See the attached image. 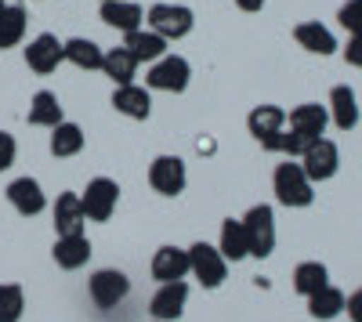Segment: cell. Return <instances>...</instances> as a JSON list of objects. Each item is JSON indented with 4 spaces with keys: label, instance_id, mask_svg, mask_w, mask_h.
Segmentation results:
<instances>
[{
    "label": "cell",
    "instance_id": "7a4b0ae2",
    "mask_svg": "<svg viewBox=\"0 0 362 322\" xmlns=\"http://www.w3.org/2000/svg\"><path fill=\"white\" fill-rule=\"evenodd\" d=\"M189 80H192V66H189V58H181V54H163L160 62H153L145 73L148 91H167V95H181L189 87Z\"/></svg>",
    "mask_w": 362,
    "mask_h": 322
},
{
    "label": "cell",
    "instance_id": "484cf974",
    "mask_svg": "<svg viewBox=\"0 0 362 322\" xmlns=\"http://www.w3.org/2000/svg\"><path fill=\"white\" fill-rule=\"evenodd\" d=\"M218 250H221V257L225 261H243V257H250V246H247V232H243V221H221V243H218Z\"/></svg>",
    "mask_w": 362,
    "mask_h": 322
},
{
    "label": "cell",
    "instance_id": "5b68a950",
    "mask_svg": "<svg viewBox=\"0 0 362 322\" xmlns=\"http://www.w3.org/2000/svg\"><path fill=\"white\" fill-rule=\"evenodd\" d=\"M243 232H247L250 257H268L272 250H276V214H272L268 203H257V207L247 210Z\"/></svg>",
    "mask_w": 362,
    "mask_h": 322
},
{
    "label": "cell",
    "instance_id": "ffe728a7",
    "mask_svg": "<svg viewBox=\"0 0 362 322\" xmlns=\"http://www.w3.org/2000/svg\"><path fill=\"white\" fill-rule=\"evenodd\" d=\"M98 15L109 29H119V33H134V29L145 25V11L134 4V0H112V4H102Z\"/></svg>",
    "mask_w": 362,
    "mask_h": 322
},
{
    "label": "cell",
    "instance_id": "cb8c5ba5",
    "mask_svg": "<svg viewBox=\"0 0 362 322\" xmlns=\"http://www.w3.org/2000/svg\"><path fill=\"white\" fill-rule=\"evenodd\" d=\"M293 40L305 47V51H312V54H334V51H337L334 33H329L322 22H300V25L293 29Z\"/></svg>",
    "mask_w": 362,
    "mask_h": 322
},
{
    "label": "cell",
    "instance_id": "2e32d148",
    "mask_svg": "<svg viewBox=\"0 0 362 322\" xmlns=\"http://www.w3.org/2000/svg\"><path fill=\"white\" fill-rule=\"evenodd\" d=\"M189 275V250L181 246H160L153 257V279L156 282H181Z\"/></svg>",
    "mask_w": 362,
    "mask_h": 322
},
{
    "label": "cell",
    "instance_id": "d4e9b609",
    "mask_svg": "<svg viewBox=\"0 0 362 322\" xmlns=\"http://www.w3.org/2000/svg\"><path fill=\"white\" fill-rule=\"evenodd\" d=\"M25 120L33 124V127H58V124L66 120V116H62V105H58V95H51V91H37L33 102H29Z\"/></svg>",
    "mask_w": 362,
    "mask_h": 322
},
{
    "label": "cell",
    "instance_id": "836d02e7",
    "mask_svg": "<svg viewBox=\"0 0 362 322\" xmlns=\"http://www.w3.org/2000/svg\"><path fill=\"white\" fill-rule=\"evenodd\" d=\"M344 58H348V66L362 69V33L348 40V47H344Z\"/></svg>",
    "mask_w": 362,
    "mask_h": 322
},
{
    "label": "cell",
    "instance_id": "8992f818",
    "mask_svg": "<svg viewBox=\"0 0 362 322\" xmlns=\"http://www.w3.org/2000/svg\"><path fill=\"white\" fill-rule=\"evenodd\" d=\"M247 127H250L254 141H261V149L279 153V138L286 131V112L279 105H257L247 116Z\"/></svg>",
    "mask_w": 362,
    "mask_h": 322
},
{
    "label": "cell",
    "instance_id": "8d00e7d4",
    "mask_svg": "<svg viewBox=\"0 0 362 322\" xmlns=\"http://www.w3.org/2000/svg\"><path fill=\"white\" fill-rule=\"evenodd\" d=\"M4 8H8V0H0V15H4Z\"/></svg>",
    "mask_w": 362,
    "mask_h": 322
},
{
    "label": "cell",
    "instance_id": "4fadbf2b",
    "mask_svg": "<svg viewBox=\"0 0 362 322\" xmlns=\"http://www.w3.org/2000/svg\"><path fill=\"white\" fill-rule=\"evenodd\" d=\"M8 203L22 217H37L47 207V196H44V189H40L37 178H15L8 185Z\"/></svg>",
    "mask_w": 362,
    "mask_h": 322
},
{
    "label": "cell",
    "instance_id": "3957f363",
    "mask_svg": "<svg viewBox=\"0 0 362 322\" xmlns=\"http://www.w3.org/2000/svg\"><path fill=\"white\" fill-rule=\"evenodd\" d=\"M145 22H148V29H153V33H160L167 44L189 37L192 25H196L192 8H185V4H153V8L145 11Z\"/></svg>",
    "mask_w": 362,
    "mask_h": 322
},
{
    "label": "cell",
    "instance_id": "d6a6232c",
    "mask_svg": "<svg viewBox=\"0 0 362 322\" xmlns=\"http://www.w3.org/2000/svg\"><path fill=\"white\" fill-rule=\"evenodd\" d=\"M15 156H18V145H15V138H11L8 131H0V170H8V167L15 163Z\"/></svg>",
    "mask_w": 362,
    "mask_h": 322
},
{
    "label": "cell",
    "instance_id": "ba28073f",
    "mask_svg": "<svg viewBox=\"0 0 362 322\" xmlns=\"http://www.w3.org/2000/svg\"><path fill=\"white\" fill-rule=\"evenodd\" d=\"M80 199H83L87 221H109L112 210H116V203H119V185L112 178H90Z\"/></svg>",
    "mask_w": 362,
    "mask_h": 322
},
{
    "label": "cell",
    "instance_id": "f1b7e54d",
    "mask_svg": "<svg viewBox=\"0 0 362 322\" xmlns=\"http://www.w3.org/2000/svg\"><path fill=\"white\" fill-rule=\"evenodd\" d=\"M326 282H329V272H326V265H319V261H300V265L293 268V290L300 297H312Z\"/></svg>",
    "mask_w": 362,
    "mask_h": 322
},
{
    "label": "cell",
    "instance_id": "277c9868",
    "mask_svg": "<svg viewBox=\"0 0 362 322\" xmlns=\"http://www.w3.org/2000/svg\"><path fill=\"white\" fill-rule=\"evenodd\" d=\"M189 275H196L203 290H218L225 282V275H228V261L221 257L218 246L192 243L189 246Z\"/></svg>",
    "mask_w": 362,
    "mask_h": 322
},
{
    "label": "cell",
    "instance_id": "44dd1931",
    "mask_svg": "<svg viewBox=\"0 0 362 322\" xmlns=\"http://www.w3.org/2000/svg\"><path fill=\"white\" fill-rule=\"evenodd\" d=\"M102 73H105L116 87L134 83V76H138V58H134L127 47H112V51H105V58H102Z\"/></svg>",
    "mask_w": 362,
    "mask_h": 322
},
{
    "label": "cell",
    "instance_id": "ac0fdd59",
    "mask_svg": "<svg viewBox=\"0 0 362 322\" xmlns=\"http://www.w3.org/2000/svg\"><path fill=\"white\" fill-rule=\"evenodd\" d=\"M51 257H54L58 268L76 272L90 261V243H87V236H58L54 246H51Z\"/></svg>",
    "mask_w": 362,
    "mask_h": 322
},
{
    "label": "cell",
    "instance_id": "9a60e30c",
    "mask_svg": "<svg viewBox=\"0 0 362 322\" xmlns=\"http://www.w3.org/2000/svg\"><path fill=\"white\" fill-rule=\"evenodd\" d=\"M83 225H87L83 199L76 192H62L54 203V232L58 236H83Z\"/></svg>",
    "mask_w": 362,
    "mask_h": 322
},
{
    "label": "cell",
    "instance_id": "7402d4cb",
    "mask_svg": "<svg viewBox=\"0 0 362 322\" xmlns=\"http://www.w3.org/2000/svg\"><path fill=\"white\" fill-rule=\"evenodd\" d=\"M286 124L300 134H312V138H322L326 124H329V112L326 105H315V102H305V105H297L290 116H286Z\"/></svg>",
    "mask_w": 362,
    "mask_h": 322
},
{
    "label": "cell",
    "instance_id": "83f0119b",
    "mask_svg": "<svg viewBox=\"0 0 362 322\" xmlns=\"http://www.w3.org/2000/svg\"><path fill=\"white\" fill-rule=\"evenodd\" d=\"M25 8L22 4H8L4 15H0V51H8V47H18L22 37H25Z\"/></svg>",
    "mask_w": 362,
    "mask_h": 322
},
{
    "label": "cell",
    "instance_id": "1f68e13d",
    "mask_svg": "<svg viewBox=\"0 0 362 322\" xmlns=\"http://www.w3.org/2000/svg\"><path fill=\"white\" fill-rule=\"evenodd\" d=\"M337 18H341V25L348 29L351 37H358L362 33V0H348V4L337 11Z\"/></svg>",
    "mask_w": 362,
    "mask_h": 322
},
{
    "label": "cell",
    "instance_id": "8fae6325",
    "mask_svg": "<svg viewBox=\"0 0 362 322\" xmlns=\"http://www.w3.org/2000/svg\"><path fill=\"white\" fill-rule=\"evenodd\" d=\"M189 304V282H160V290L153 294V301H148V315H153L156 322H177L181 311H185Z\"/></svg>",
    "mask_w": 362,
    "mask_h": 322
},
{
    "label": "cell",
    "instance_id": "9c48e42d",
    "mask_svg": "<svg viewBox=\"0 0 362 322\" xmlns=\"http://www.w3.org/2000/svg\"><path fill=\"white\" fill-rule=\"evenodd\" d=\"M148 185H153L160 196H181L189 185V170L185 160L177 156H156L153 167H148Z\"/></svg>",
    "mask_w": 362,
    "mask_h": 322
},
{
    "label": "cell",
    "instance_id": "4dcf8cb0",
    "mask_svg": "<svg viewBox=\"0 0 362 322\" xmlns=\"http://www.w3.org/2000/svg\"><path fill=\"white\" fill-rule=\"evenodd\" d=\"M25 311V294L15 282H0V322H18Z\"/></svg>",
    "mask_w": 362,
    "mask_h": 322
},
{
    "label": "cell",
    "instance_id": "f35d334b",
    "mask_svg": "<svg viewBox=\"0 0 362 322\" xmlns=\"http://www.w3.org/2000/svg\"><path fill=\"white\" fill-rule=\"evenodd\" d=\"M153 322H156V318H153Z\"/></svg>",
    "mask_w": 362,
    "mask_h": 322
},
{
    "label": "cell",
    "instance_id": "74e56055",
    "mask_svg": "<svg viewBox=\"0 0 362 322\" xmlns=\"http://www.w3.org/2000/svg\"><path fill=\"white\" fill-rule=\"evenodd\" d=\"M102 4H112V0H102Z\"/></svg>",
    "mask_w": 362,
    "mask_h": 322
},
{
    "label": "cell",
    "instance_id": "e575fe53",
    "mask_svg": "<svg viewBox=\"0 0 362 322\" xmlns=\"http://www.w3.org/2000/svg\"><path fill=\"white\" fill-rule=\"evenodd\" d=\"M344 308H348V318H351V322H362V286L344 301Z\"/></svg>",
    "mask_w": 362,
    "mask_h": 322
},
{
    "label": "cell",
    "instance_id": "6da1fadb",
    "mask_svg": "<svg viewBox=\"0 0 362 322\" xmlns=\"http://www.w3.org/2000/svg\"><path fill=\"white\" fill-rule=\"evenodd\" d=\"M272 189H276V199L283 203V207H308V203L315 199L308 174L300 170V163H290V160L276 167V174H272Z\"/></svg>",
    "mask_w": 362,
    "mask_h": 322
},
{
    "label": "cell",
    "instance_id": "4316f807",
    "mask_svg": "<svg viewBox=\"0 0 362 322\" xmlns=\"http://www.w3.org/2000/svg\"><path fill=\"white\" fill-rule=\"evenodd\" d=\"M80 149H83V131H80L76 124L62 120L58 127H51V156L69 160V156H76Z\"/></svg>",
    "mask_w": 362,
    "mask_h": 322
},
{
    "label": "cell",
    "instance_id": "52a82bcc",
    "mask_svg": "<svg viewBox=\"0 0 362 322\" xmlns=\"http://www.w3.org/2000/svg\"><path fill=\"white\" fill-rule=\"evenodd\" d=\"M87 294H90V301H95V308H102V311L116 308L131 294V279L124 272H116V268H98L87 282Z\"/></svg>",
    "mask_w": 362,
    "mask_h": 322
},
{
    "label": "cell",
    "instance_id": "603a6c76",
    "mask_svg": "<svg viewBox=\"0 0 362 322\" xmlns=\"http://www.w3.org/2000/svg\"><path fill=\"white\" fill-rule=\"evenodd\" d=\"M62 51H66V62H73V66L83 69V73L102 69V58H105V51H102L95 40H87V37H73V40H66Z\"/></svg>",
    "mask_w": 362,
    "mask_h": 322
},
{
    "label": "cell",
    "instance_id": "d590c367",
    "mask_svg": "<svg viewBox=\"0 0 362 322\" xmlns=\"http://www.w3.org/2000/svg\"><path fill=\"white\" fill-rule=\"evenodd\" d=\"M264 4H268V0H235V8H239V11H261Z\"/></svg>",
    "mask_w": 362,
    "mask_h": 322
},
{
    "label": "cell",
    "instance_id": "5bb4252c",
    "mask_svg": "<svg viewBox=\"0 0 362 322\" xmlns=\"http://www.w3.org/2000/svg\"><path fill=\"white\" fill-rule=\"evenodd\" d=\"M112 109L124 112L127 120H148V116H153V95H148V87L124 83L112 91Z\"/></svg>",
    "mask_w": 362,
    "mask_h": 322
},
{
    "label": "cell",
    "instance_id": "f546056e",
    "mask_svg": "<svg viewBox=\"0 0 362 322\" xmlns=\"http://www.w3.org/2000/svg\"><path fill=\"white\" fill-rule=\"evenodd\" d=\"M308 311H312V318H337L341 311H344V294L337 286H322V290H315V294L308 297Z\"/></svg>",
    "mask_w": 362,
    "mask_h": 322
},
{
    "label": "cell",
    "instance_id": "30bf717a",
    "mask_svg": "<svg viewBox=\"0 0 362 322\" xmlns=\"http://www.w3.org/2000/svg\"><path fill=\"white\" fill-rule=\"evenodd\" d=\"M337 167H341V149L329 138H319L312 149L300 156V170L308 174V181L315 185V181H329L337 174Z\"/></svg>",
    "mask_w": 362,
    "mask_h": 322
},
{
    "label": "cell",
    "instance_id": "e0dca14e",
    "mask_svg": "<svg viewBox=\"0 0 362 322\" xmlns=\"http://www.w3.org/2000/svg\"><path fill=\"white\" fill-rule=\"evenodd\" d=\"M124 47L138 58V66L141 62H160V58L167 54V40L160 37V33H153L148 25H141V29H134V33H124Z\"/></svg>",
    "mask_w": 362,
    "mask_h": 322
},
{
    "label": "cell",
    "instance_id": "7c38bea8",
    "mask_svg": "<svg viewBox=\"0 0 362 322\" xmlns=\"http://www.w3.org/2000/svg\"><path fill=\"white\" fill-rule=\"evenodd\" d=\"M62 62H66V51H62V40H58L54 33H40V37L29 40V47H25V66L33 69V73L47 76V73H54Z\"/></svg>",
    "mask_w": 362,
    "mask_h": 322
},
{
    "label": "cell",
    "instance_id": "d6986e66",
    "mask_svg": "<svg viewBox=\"0 0 362 322\" xmlns=\"http://www.w3.org/2000/svg\"><path fill=\"white\" fill-rule=\"evenodd\" d=\"M329 120H334L337 131H351L358 124V98L348 83H337L334 91H329Z\"/></svg>",
    "mask_w": 362,
    "mask_h": 322
}]
</instances>
